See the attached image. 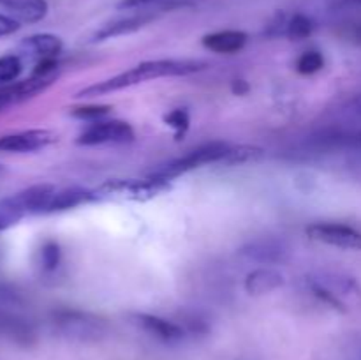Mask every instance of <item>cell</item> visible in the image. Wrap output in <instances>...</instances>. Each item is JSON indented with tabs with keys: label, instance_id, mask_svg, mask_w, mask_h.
I'll list each match as a JSON object with an SVG mask.
<instances>
[{
	"label": "cell",
	"instance_id": "cell-1",
	"mask_svg": "<svg viewBox=\"0 0 361 360\" xmlns=\"http://www.w3.org/2000/svg\"><path fill=\"white\" fill-rule=\"evenodd\" d=\"M204 67H207L204 62L190 59L147 60V62H141L137 66L130 67L129 71H123V73L116 74V76L83 88L81 92H78L76 97H97V95L111 94V92L123 90V88L145 83L148 80H157V78L189 76V74L200 73Z\"/></svg>",
	"mask_w": 361,
	"mask_h": 360
},
{
	"label": "cell",
	"instance_id": "cell-2",
	"mask_svg": "<svg viewBox=\"0 0 361 360\" xmlns=\"http://www.w3.org/2000/svg\"><path fill=\"white\" fill-rule=\"evenodd\" d=\"M51 325L60 337L81 344L104 341L111 332L102 316L81 309H59L51 313Z\"/></svg>",
	"mask_w": 361,
	"mask_h": 360
},
{
	"label": "cell",
	"instance_id": "cell-3",
	"mask_svg": "<svg viewBox=\"0 0 361 360\" xmlns=\"http://www.w3.org/2000/svg\"><path fill=\"white\" fill-rule=\"evenodd\" d=\"M171 189V182L162 176L152 175L150 179H116L108 180L102 184L95 196L97 198H122L130 201H150L161 194L168 193Z\"/></svg>",
	"mask_w": 361,
	"mask_h": 360
},
{
	"label": "cell",
	"instance_id": "cell-4",
	"mask_svg": "<svg viewBox=\"0 0 361 360\" xmlns=\"http://www.w3.org/2000/svg\"><path fill=\"white\" fill-rule=\"evenodd\" d=\"M229 148H231V145L224 143V141H212V143H207L203 145V147L194 148V150H190L189 154L168 162V164H164L162 168H159L154 175L173 180L176 179V176L183 175V173H189L192 172V169L203 168V166L207 164L224 162V159L228 157L229 154Z\"/></svg>",
	"mask_w": 361,
	"mask_h": 360
},
{
	"label": "cell",
	"instance_id": "cell-5",
	"mask_svg": "<svg viewBox=\"0 0 361 360\" xmlns=\"http://www.w3.org/2000/svg\"><path fill=\"white\" fill-rule=\"evenodd\" d=\"M133 140L134 129L126 120H99V122H92L78 136L76 143L83 147H94V145L130 143Z\"/></svg>",
	"mask_w": 361,
	"mask_h": 360
},
{
	"label": "cell",
	"instance_id": "cell-6",
	"mask_svg": "<svg viewBox=\"0 0 361 360\" xmlns=\"http://www.w3.org/2000/svg\"><path fill=\"white\" fill-rule=\"evenodd\" d=\"M129 321L141 332L150 335L162 344H180L187 337V330L182 325L150 313H130Z\"/></svg>",
	"mask_w": 361,
	"mask_h": 360
},
{
	"label": "cell",
	"instance_id": "cell-7",
	"mask_svg": "<svg viewBox=\"0 0 361 360\" xmlns=\"http://www.w3.org/2000/svg\"><path fill=\"white\" fill-rule=\"evenodd\" d=\"M307 235L312 240L341 249L361 251V232L342 222H314L307 226Z\"/></svg>",
	"mask_w": 361,
	"mask_h": 360
},
{
	"label": "cell",
	"instance_id": "cell-8",
	"mask_svg": "<svg viewBox=\"0 0 361 360\" xmlns=\"http://www.w3.org/2000/svg\"><path fill=\"white\" fill-rule=\"evenodd\" d=\"M238 253L247 261H254V263H261L268 267V265L284 263L289 258V254H291V247L282 239L261 236V239L245 244Z\"/></svg>",
	"mask_w": 361,
	"mask_h": 360
},
{
	"label": "cell",
	"instance_id": "cell-9",
	"mask_svg": "<svg viewBox=\"0 0 361 360\" xmlns=\"http://www.w3.org/2000/svg\"><path fill=\"white\" fill-rule=\"evenodd\" d=\"M14 309L16 307L0 306V335L20 346H32L37 341V330L28 318Z\"/></svg>",
	"mask_w": 361,
	"mask_h": 360
},
{
	"label": "cell",
	"instance_id": "cell-10",
	"mask_svg": "<svg viewBox=\"0 0 361 360\" xmlns=\"http://www.w3.org/2000/svg\"><path fill=\"white\" fill-rule=\"evenodd\" d=\"M56 140V134L46 129H28L20 133L0 136V152H13V154H27L37 152L48 147Z\"/></svg>",
	"mask_w": 361,
	"mask_h": 360
},
{
	"label": "cell",
	"instance_id": "cell-11",
	"mask_svg": "<svg viewBox=\"0 0 361 360\" xmlns=\"http://www.w3.org/2000/svg\"><path fill=\"white\" fill-rule=\"evenodd\" d=\"M157 18V14L154 11H140L136 14H129V16L116 18V20L108 21V23L102 25L99 30H95V34L92 35V41L94 42H102L109 41V39L122 37V35L134 34V32L141 30L143 27H147L148 23Z\"/></svg>",
	"mask_w": 361,
	"mask_h": 360
},
{
	"label": "cell",
	"instance_id": "cell-12",
	"mask_svg": "<svg viewBox=\"0 0 361 360\" xmlns=\"http://www.w3.org/2000/svg\"><path fill=\"white\" fill-rule=\"evenodd\" d=\"M55 191L56 187L51 184H37V186L28 187L14 196H9L7 201L13 205V208L21 217L25 214H46V208H48Z\"/></svg>",
	"mask_w": 361,
	"mask_h": 360
},
{
	"label": "cell",
	"instance_id": "cell-13",
	"mask_svg": "<svg viewBox=\"0 0 361 360\" xmlns=\"http://www.w3.org/2000/svg\"><path fill=\"white\" fill-rule=\"evenodd\" d=\"M286 277L282 272L274 267H261L247 274L245 277V292L252 296L268 295L275 292L281 286H284Z\"/></svg>",
	"mask_w": 361,
	"mask_h": 360
},
{
	"label": "cell",
	"instance_id": "cell-14",
	"mask_svg": "<svg viewBox=\"0 0 361 360\" xmlns=\"http://www.w3.org/2000/svg\"><path fill=\"white\" fill-rule=\"evenodd\" d=\"M249 35L243 30H219L207 34L203 37V46L214 53L221 55H233L245 48Z\"/></svg>",
	"mask_w": 361,
	"mask_h": 360
},
{
	"label": "cell",
	"instance_id": "cell-15",
	"mask_svg": "<svg viewBox=\"0 0 361 360\" xmlns=\"http://www.w3.org/2000/svg\"><path fill=\"white\" fill-rule=\"evenodd\" d=\"M92 200H97L95 191L85 189V187L71 186V187H66V189H56L55 194H53L51 201H49L48 208H46V214L71 210V208H76L80 207V205L88 203V201Z\"/></svg>",
	"mask_w": 361,
	"mask_h": 360
},
{
	"label": "cell",
	"instance_id": "cell-16",
	"mask_svg": "<svg viewBox=\"0 0 361 360\" xmlns=\"http://www.w3.org/2000/svg\"><path fill=\"white\" fill-rule=\"evenodd\" d=\"M21 48L25 49V53L35 56V59L49 60L56 59L62 53L63 42L55 34H34L23 39Z\"/></svg>",
	"mask_w": 361,
	"mask_h": 360
},
{
	"label": "cell",
	"instance_id": "cell-17",
	"mask_svg": "<svg viewBox=\"0 0 361 360\" xmlns=\"http://www.w3.org/2000/svg\"><path fill=\"white\" fill-rule=\"evenodd\" d=\"M0 7L9 11L20 23H37L49 11L46 0H0Z\"/></svg>",
	"mask_w": 361,
	"mask_h": 360
},
{
	"label": "cell",
	"instance_id": "cell-18",
	"mask_svg": "<svg viewBox=\"0 0 361 360\" xmlns=\"http://www.w3.org/2000/svg\"><path fill=\"white\" fill-rule=\"evenodd\" d=\"M316 28L314 20L303 13H296L286 21L284 25V34L289 41H303V39L310 37Z\"/></svg>",
	"mask_w": 361,
	"mask_h": 360
},
{
	"label": "cell",
	"instance_id": "cell-19",
	"mask_svg": "<svg viewBox=\"0 0 361 360\" xmlns=\"http://www.w3.org/2000/svg\"><path fill=\"white\" fill-rule=\"evenodd\" d=\"M200 0H120L118 9H140L150 11V7L157 11L176 9V7H185L190 4H196Z\"/></svg>",
	"mask_w": 361,
	"mask_h": 360
},
{
	"label": "cell",
	"instance_id": "cell-20",
	"mask_svg": "<svg viewBox=\"0 0 361 360\" xmlns=\"http://www.w3.org/2000/svg\"><path fill=\"white\" fill-rule=\"evenodd\" d=\"M62 261V249L56 240H46L39 249V263L44 272H55Z\"/></svg>",
	"mask_w": 361,
	"mask_h": 360
},
{
	"label": "cell",
	"instance_id": "cell-21",
	"mask_svg": "<svg viewBox=\"0 0 361 360\" xmlns=\"http://www.w3.org/2000/svg\"><path fill=\"white\" fill-rule=\"evenodd\" d=\"M23 71L20 56L4 55L0 56V85H11L20 78Z\"/></svg>",
	"mask_w": 361,
	"mask_h": 360
},
{
	"label": "cell",
	"instance_id": "cell-22",
	"mask_svg": "<svg viewBox=\"0 0 361 360\" xmlns=\"http://www.w3.org/2000/svg\"><path fill=\"white\" fill-rule=\"evenodd\" d=\"M323 67H324V56L323 53L317 52V49H309V52L302 53L300 59L296 60V71H298L300 74H305V76L319 73Z\"/></svg>",
	"mask_w": 361,
	"mask_h": 360
},
{
	"label": "cell",
	"instance_id": "cell-23",
	"mask_svg": "<svg viewBox=\"0 0 361 360\" xmlns=\"http://www.w3.org/2000/svg\"><path fill=\"white\" fill-rule=\"evenodd\" d=\"M111 106L106 104H87V106H76L71 109V115L78 120H87V122H99L104 120L106 115H109Z\"/></svg>",
	"mask_w": 361,
	"mask_h": 360
},
{
	"label": "cell",
	"instance_id": "cell-24",
	"mask_svg": "<svg viewBox=\"0 0 361 360\" xmlns=\"http://www.w3.org/2000/svg\"><path fill=\"white\" fill-rule=\"evenodd\" d=\"M263 155V150L259 147H231L229 148L228 157L224 159L226 164H245V162L257 161Z\"/></svg>",
	"mask_w": 361,
	"mask_h": 360
},
{
	"label": "cell",
	"instance_id": "cell-25",
	"mask_svg": "<svg viewBox=\"0 0 361 360\" xmlns=\"http://www.w3.org/2000/svg\"><path fill=\"white\" fill-rule=\"evenodd\" d=\"M166 124H168L169 127H173V129H175L176 140H180V138H182L183 134L187 133V129H189V124H190L189 113H187L185 109H182V108L173 109L169 115H166Z\"/></svg>",
	"mask_w": 361,
	"mask_h": 360
},
{
	"label": "cell",
	"instance_id": "cell-26",
	"mask_svg": "<svg viewBox=\"0 0 361 360\" xmlns=\"http://www.w3.org/2000/svg\"><path fill=\"white\" fill-rule=\"evenodd\" d=\"M21 215L18 214L16 210L13 208V205L6 200L0 201V232L6 228H9L11 224H14L16 221H20Z\"/></svg>",
	"mask_w": 361,
	"mask_h": 360
},
{
	"label": "cell",
	"instance_id": "cell-27",
	"mask_svg": "<svg viewBox=\"0 0 361 360\" xmlns=\"http://www.w3.org/2000/svg\"><path fill=\"white\" fill-rule=\"evenodd\" d=\"M21 23L13 16H7V14H0V37L4 35H11L14 32L20 30Z\"/></svg>",
	"mask_w": 361,
	"mask_h": 360
},
{
	"label": "cell",
	"instance_id": "cell-28",
	"mask_svg": "<svg viewBox=\"0 0 361 360\" xmlns=\"http://www.w3.org/2000/svg\"><path fill=\"white\" fill-rule=\"evenodd\" d=\"M334 9H361V0H330Z\"/></svg>",
	"mask_w": 361,
	"mask_h": 360
},
{
	"label": "cell",
	"instance_id": "cell-29",
	"mask_svg": "<svg viewBox=\"0 0 361 360\" xmlns=\"http://www.w3.org/2000/svg\"><path fill=\"white\" fill-rule=\"evenodd\" d=\"M11 104H13V102L9 101V97H7V95L4 94L2 88H0V112H4L6 108H9Z\"/></svg>",
	"mask_w": 361,
	"mask_h": 360
}]
</instances>
